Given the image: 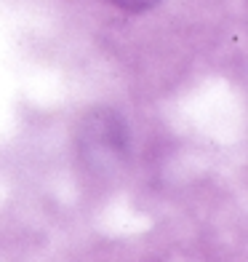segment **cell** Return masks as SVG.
Segmentation results:
<instances>
[{"label":"cell","mask_w":248,"mask_h":262,"mask_svg":"<svg viewBox=\"0 0 248 262\" xmlns=\"http://www.w3.org/2000/svg\"><path fill=\"white\" fill-rule=\"evenodd\" d=\"M112 6L123 8V11H131V14H139V11H147L158 3V0H110Z\"/></svg>","instance_id":"obj_1"}]
</instances>
